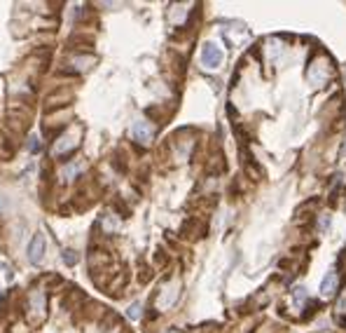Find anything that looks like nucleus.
<instances>
[{
  "label": "nucleus",
  "mask_w": 346,
  "mask_h": 333,
  "mask_svg": "<svg viewBox=\"0 0 346 333\" xmlns=\"http://www.w3.org/2000/svg\"><path fill=\"white\" fill-rule=\"evenodd\" d=\"M222 59H225V54H222V49L215 43H206L201 47V63L206 68H218L222 63Z\"/></svg>",
  "instance_id": "nucleus-1"
},
{
  "label": "nucleus",
  "mask_w": 346,
  "mask_h": 333,
  "mask_svg": "<svg viewBox=\"0 0 346 333\" xmlns=\"http://www.w3.org/2000/svg\"><path fill=\"white\" fill-rule=\"evenodd\" d=\"M77 143H80V132H68L66 136H61L59 141H56V145H54V155H66L71 153V150H75L77 148Z\"/></svg>",
  "instance_id": "nucleus-2"
},
{
  "label": "nucleus",
  "mask_w": 346,
  "mask_h": 333,
  "mask_svg": "<svg viewBox=\"0 0 346 333\" xmlns=\"http://www.w3.org/2000/svg\"><path fill=\"white\" fill-rule=\"evenodd\" d=\"M44 246H47V242H44V235L38 233L33 239H31V244H28V261L31 263H40L44 258Z\"/></svg>",
  "instance_id": "nucleus-3"
},
{
  "label": "nucleus",
  "mask_w": 346,
  "mask_h": 333,
  "mask_svg": "<svg viewBox=\"0 0 346 333\" xmlns=\"http://www.w3.org/2000/svg\"><path fill=\"white\" fill-rule=\"evenodd\" d=\"M131 136L136 141H141V143H148L152 139V127L148 125L145 120H138V122L131 127Z\"/></svg>",
  "instance_id": "nucleus-4"
},
{
  "label": "nucleus",
  "mask_w": 346,
  "mask_h": 333,
  "mask_svg": "<svg viewBox=\"0 0 346 333\" xmlns=\"http://www.w3.org/2000/svg\"><path fill=\"white\" fill-rule=\"evenodd\" d=\"M337 284H339L337 275H335V272H328V275L323 277V282H320V296H323V298L335 296V291H337Z\"/></svg>",
  "instance_id": "nucleus-5"
},
{
  "label": "nucleus",
  "mask_w": 346,
  "mask_h": 333,
  "mask_svg": "<svg viewBox=\"0 0 346 333\" xmlns=\"http://www.w3.org/2000/svg\"><path fill=\"white\" fill-rule=\"evenodd\" d=\"M31 305H33V310L36 312H40L42 315V310H44V296L38 291V293H33V298H31Z\"/></svg>",
  "instance_id": "nucleus-6"
},
{
  "label": "nucleus",
  "mask_w": 346,
  "mask_h": 333,
  "mask_svg": "<svg viewBox=\"0 0 346 333\" xmlns=\"http://www.w3.org/2000/svg\"><path fill=\"white\" fill-rule=\"evenodd\" d=\"M82 169V164H68V167H66V169L61 171V179H66V181H71L73 176H75V174H77V171Z\"/></svg>",
  "instance_id": "nucleus-7"
},
{
  "label": "nucleus",
  "mask_w": 346,
  "mask_h": 333,
  "mask_svg": "<svg viewBox=\"0 0 346 333\" xmlns=\"http://www.w3.org/2000/svg\"><path fill=\"white\" fill-rule=\"evenodd\" d=\"M293 298H295V303H297V305H300V303H304V300H307V288L304 286H297L293 291Z\"/></svg>",
  "instance_id": "nucleus-8"
},
{
  "label": "nucleus",
  "mask_w": 346,
  "mask_h": 333,
  "mask_svg": "<svg viewBox=\"0 0 346 333\" xmlns=\"http://www.w3.org/2000/svg\"><path fill=\"white\" fill-rule=\"evenodd\" d=\"M63 261L68 263V265H75V263H77V253L71 251V249H66V251H63Z\"/></svg>",
  "instance_id": "nucleus-9"
},
{
  "label": "nucleus",
  "mask_w": 346,
  "mask_h": 333,
  "mask_svg": "<svg viewBox=\"0 0 346 333\" xmlns=\"http://www.w3.org/2000/svg\"><path fill=\"white\" fill-rule=\"evenodd\" d=\"M126 315L131 317V319H138V317H141V303H133V305L129 307V312H126Z\"/></svg>",
  "instance_id": "nucleus-10"
},
{
  "label": "nucleus",
  "mask_w": 346,
  "mask_h": 333,
  "mask_svg": "<svg viewBox=\"0 0 346 333\" xmlns=\"http://www.w3.org/2000/svg\"><path fill=\"white\" fill-rule=\"evenodd\" d=\"M28 148H31V150H40V139L33 136V139H31V143H28Z\"/></svg>",
  "instance_id": "nucleus-11"
},
{
  "label": "nucleus",
  "mask_w": 346,
  "mask_h": 333,
  "mask_svg": "<svg viewBox=\"0 0 346 333\" xmlns=\"http://www.w3.org/2000/svg\"><path fill=\"white\" fill-rule=\"evenodd\" d=\"M328 228H330V216H325L323 221H320V233H325Z\"/></svg>",
  "instance_id": "nucleus-12"
},
{
  "label": "nucleus",
  "mask_w": 346,
  "mask_h": 333,
  "mask_svg": "<svg viewBox=\"0 0 346 333\" xmlns=\"http://www.w3.org/2000/svg\"><path fill=\"white\" fill-rule=\"evenodd\" d=\"M169 333H176V331H169Z\"/></svg>",
  "instance_id": "nucleus-13"
}]
</instances>
